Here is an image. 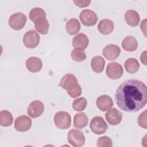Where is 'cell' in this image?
I'll return each mask as SVG.
<instances>
[{"instance_id":"8fae6325","label":"cell","mask_w":147,"mask_h":147,"mask_svg":"<svg viewBox=\"0 0 147 147\" xmlns=\"http://www.w3.org/2000/svg\"><path fill=\"white\" fill-rule=\"evenodd\" d=\"M44 110V105L40 100H34L31 102L27 109L28 115L32 118L40 117Z\"/></svg>"},{"instance_id":"d4e9b609","label":"cell","mask_w":147,"mask_h":147,"mask_svg":"<svg viewBox=\"0 0 147 147\" xmlns=\"http://www.w3.org/2000/svg\"><path fill=\"white\" fill-rule=\"evenodd\" d=\"M13 121V118L10 112L3 110L0 112V124L2 126H10Z\"/></svg>"},{"instance_id":"5b68a950","label":"cell","mask_w":147,"mask_h":147,"mask_svg":"<svg viewBox=\"0 0 147 147\" xmlns=\"http://www.w3.org/2000/svg\"><path fill=\"white\" fill-rule=\"evenodd\" d=\"M40 37L38 33L34 30L27 31L23 37V43L28 48H34L40 42Z\"/></svg>"},{"instance_id":"52a82bcc","label":"cell","mask_w":147,"mask_h":147,"mask_svg":"<svg viewBox=\"0 0 147 147\" xmlns=\"http://www.w3.org/2000/svg\"><path fill=\"white\" fill-rule=\"evenodd\" d=\"M79 18L83 25L87 26H92L98 21V16L92 10L85 9L82 10L79 15Z\"/></svg>"},{"instance_id":"e0dca14e","label":"cell","mask_w":147,"mask_h":147,"mask_svg":"<svg viewBox=\"0 0 147 147\" xmlns=\"http://www.w3.org/2000/svg\"><path fill=\"white\" fill-rule=\"evenodd\" d=\"M114 28V25L113 22L109 19L100 20L98 25V30L100 33L105 35L110 34L113 31Z\"/></svg>"},{"instance_id":"4dcf8cb0","label":"cell","mask_w":147,"mask_h":147,"mask_svg":"<svg viewBox=\"0 0 147 147\" xmlns=\"http://www.w3.org/2000/svg\"><path fill=\"white\" fill-rule=\"evenodd\" d=\"M67 93L71 98H76L82 94V88L78 84L72 90L67 91Z\"/></svg>"},{"instance_id":"9c48e42d","label":"cell","mask_w":147,"mask_h":147,"mask_svg":"<svg viewBox=\"0 0 147 147\" xmlns=\"http://www.w3.org/2000/svg\"><path fill=\"white\" fill-rule=\"evenodd\" d=\"M59 85L62 88L68 91L75 88L78 85V83L75 76L71 74H67L60 80Z\"/></svg>"},{"instance_id":"ffe728a7","label":"cell","mask_w":147,"mask_h":147,"mask_svg":"<svg viewBox=\"0 0 147 147\" xmlns=\"http://www.w3.org/2000/svg\"><path fill=\"white\" fill-rule=\"evenodd\" d=\"M88 122V118L84 113H79L75 115L74 117V126L78 129H82L86 127Z\"/></svg>"},{"instance_id":"7c38bea8","label":"cell","mask_w":147,"mask_h":147,"mask_svg":"<svg viewBox=\"0 0 147 147\" xmlns=\"http://www.w3.org/2000/svg\"><path fill=\"white\" fill-rule=\"evenodd\" d=\"M103 55L108 60H114L118 57L121 53L120 48L115 44H109L103 49Z\"/></svg>"},{"instance_id":"30bf717a","label":"cell","mask_w":147,"mask_h":147,"mask_svg":"<svg viewBox=\"0 0 147 147\" xmlns=\"http://www.w3.org/2000/svg\"><path fill=\"white\" fill-rule=\"evenodd\" d=\"M31 126L32 119L26 115L18 117L14 122V127L18 131H26L30 129Z\"/></svg>"},{"instance_id":"7a4b0ae2","label":"cell","mask_w":147,"mask_h":147,"mask_svg":"<svg viewBox=\"0 0 147 147\" xmlns=\"http://www.w3.org/2000/svg\"><path fill=\"white\" fill-rule=\"evenodd\" d=\"M54 123L60 129H67L71 126V117L66 111H58L54 116Z\"/></svg>"},{"instance_id":"5bb4252c","label":"cell","mask_w":147,"mask_h":147,"mask_svg":"<svg viewBox=\"0 0 147 147\" xmlns=\"http://www.w3.org/2000/svg\"><path fill=\"white\" fill-rule=\"evenodd\" d=\"M96 105L100 110L105 111L109 110L113 107V101L112 98L109 95H102L96 99Z\"/></svg>"},{"instance_id":"603a6c76","label":"cell","mask_w":147,"mask_h":147,"mask_svg":"<svg viewBox=\"0 0 147 147\" xmlns=\"http://www.w3.org/2000/svg\"><path fill=\"white\" fill-rule=\"evenodd\" d=\"M29 16L30 20L34 23H36L40 20L45 19L46 18V13L42 9L34 7L30 11Z\"/></svg>"},{"instance_id":"277c9868","label":"cell","mask_w":147,"mask_h":147,"mask_svg":"<svg viewBox=\"0 0 147 147\" xmlns=\"http://www.w3.org/2000/svg\"><path fill=\"white\" fill-rule=\"evenodd\" d=\"M107 127L106 122L102 117H94L90 123V128L91 131L96 134H103L107 130Z\"/></svg>"},{"instance_id":"83f0119b","label":"cell","mask_w":147,"mask_h":147,"mask_svg":"<svg viewBox=\"0 0 147 147\" xmlns=\"http://www.w3.org/2000/svg\"><path fill=\"white\" fill-rule=\"evenodd\" d=\"M71 56L74 61L77 62H81L86 59V53L83 50L74 49L71 53Z\"/></svg>"},{"instance_id":"f546056e","label":"cell","mask_w":147,"mask_h":147,"mask_svg":"<svg viewBox=\"0 0 147 147\" xmlns=\"http://www.w3.org/2000/svg\"><path fill=\"white\" fill-rule=\"evenodd\" d=\"M137 123L138 125L141 127L146 129V110L140 114L137 119Z\"/></svg>"},{"instance_id":"6da1fadb","label":"cell","mask_w":147,"mask_h":147,"mask_svg":"<svg viewBox=\"0 0 147 147\" xmlns=\"http://www.w3.org/2000/svg\"><path fill=\"white\" fill-rule=\"evenodd\" d=\"M114 98L116 104L122 110L137 112L146 104V86L137 79L126 80L118 87Z\"/></svg>"},{"instance_id":"1f68e13d","label":"cell","mask_w":147,"mask_h":147,"mask_svg":"<svg viewBox=\"0 0 147 147\" xmlns=\"http://www.w3.org/2000/svg\"><path fill=\"white\" fill-rule=\"evenodd\" d=\"M73 2L80 7H84L88 6L91 3V1H73Z\"/></svg>"},{"instance_id":"2e32d148","label":"cell","mask_w":147,"mask_h":147,"mask_svg":"<svg viewBox=\"0 0 147 147\" xmlns=\"http://www.w3.org/2000/svg\"><path fill=\"white\" fill-rule=\"evenodd\" d=\"M26 67L30 72H37L42 68V63L38 57H30L26 61Z\"/></svg>"},{"instance_id":"ba28073f","label":"cell","mask_w":147,"mask_h":147,"mask_svg":"<svg viewBox=\"0 0 147 147\" xmlns=\"http://www.w3.org/2000/svg\"><path fill=\"white\" fill-rule=\"evenodd\" d=\"M107 76L111 79L115 80L120 78L123 72L122 66L117 62L109 63L106 70Z\"/></svg>"},{"instance_id":"f1b7e54d","label":"cell","mask_w":147,"mask_h":147,"mask_svg":"<svg viewBox=\"0 0 147 147\" xmlns=\"http://www.w3.org/2000/svg\"><path fill=\"white\" fill-rule=\"evenodd\" d=\"M113 142L111 139L107 136L99 137L97 140L98 147H111Z\"/></svg>"},{"instance_id":"8992f818","label":"cell","mask_w":147,"mask_h":147,"mask_svg":"<svg viewBox=\"0 0 147 147\" xmlns=\"http://www.w3.org/2000/svg\"><path fill=\"white\" fill-rule=\"evenodd\" d=\"M26 16L20 12L12 14L9 20V25L11 28L16 30L22 29L26 21Z\"/></svg>"},{"instance_id":"d6a6232c","label":"cell","mask_w":147,"mask_h":147,"mask_svg":"<svg viewBox=\"0 0 147 147\" xmlns=\"http://www.w3.org/2000/svg\"><path fill=\"white\" fill-rule=\"evenodd\" d=\"M146 51H144L143 53H141V57H140V59H141V61L142 63H143L144 64V65H146Z\"/></svg>"},{"instance_id":"cb8c5ba5","label":"cell","mask_w":147,"mask_h":147,"mask_svg":"<svg viewBox=\"0 0 147 147\" xmlns=\"http://www.w3.org/2000/svg\"><path fill=\"white\" fill-rule=\"evenodd\" d=\"M126 71L130 74H135L140 68V64L135 58H129L127 59L124 64Z\"/></svg>"},{"instance_id":"3957f363","label":"cell","mask_w":147,"mask_h":147,"mask_svg":"<svg viewBox=\"0 0 147 147\" xmlns=\"http://www.w3.org/2000/svg\"><path fill=\"white\" fill-rule=\"evenodd\" d=\"M67 140L75 147L82 146L85 143V137L83 132L78 129H71L68 133Z\"/></svg>"},{"instance_id":"4316f807","label":"cell","mask_w":147,"mask_h":147,"mask_svg":"<svg viewBox=\"0 0 147 147\" xmlns=\"http://www.w3.org/2000/svg\"><path fill=\"white\" fill-rule=\"evenodd\" d=\"M87 105V101L86 98L81 97L75 99L72 102V108L76 111H82L84 110Z\"/></svg>"},{"instance_id":"4fadbf2b","label":"cell","mask_w":147,"mask_h":147,"mask_svg":"<svg viewBox=\"0 0 147 147\" xmlns=\"http://www.w3.org/2000/svg\"><path fill=\"white\" fill-rule=\"evenodd\" d=\"M107 121L111 125H118L122 119V114L116 108L110 109L105 114Z\"/></svg>"},{"instance_id":"7402d4cb","label":"cell","mask_w":147,"mask_h":147,"mask_svg":"<svg viewBox=\"0 0 147 147\" xmlns=\"http://www.w3.org/2000/svg\"><path fill=\"white\" fill-rule=\"evenodd\" d=\"M80 29V24L79 21L76 18H71L69 20L65 25V29L67 32L70 35H74L79 32Z\"/></svg>"},{"instance_id":"9a60e30c","label":"cell","mask_w":147,"mask_h":147,"mask_svg":"<svg viewBox=\"0 0 147 147\" xmlns=\"http://www.w3.org/2000/svg\"><path fill=\"white\" fill-rule=\"evenodd\" d=\"M88 44V38L83 33H79L72 39V46L75 49L84 50L87 48Z\"/></svg>"},{"instance_id":"44dd1931","label":"cell","mask_w":147,"mask_h":147,"mask_svg":"<svg viewBox=\"0 0 147 147\" xmlns=\"http://www.w3.org/2000/svg\"><path fill=\"white\" fill-rule=\"evenodd\" d=\"M105 65V60L100 56L94 57L91 61V67L96 73H100L103 71Z\"/></svg>"},{"instance_id":"484cf974","label":"cell","mask_w":147,"mask_h":147,"mask_svg":"<svg viewBox=\"0 0 147 147\" xmlns=\"http://www.w3.org/2000/svg\"><path fill=\"white\" fill-rule=\"evenodd\" d=\"M34 28L37 32L42 34H46L48 32L49 24L48 21L45 18L34 23Z\"/></svg>"},{"instance_id":"ac0fdd59","label":"cell","mask_w":147,"mask_h":147,"mask_svg":"<svg viewBox=\"0 0 147 147\" xmlns=\"http://www.w3.org/2000/svg\"><path fill=\"white\" fill-rule=\"evenodd\" d=\"M125 20L129 25L131 26H136L140 22V17L136 11L129 10L125 13Z\"/></svg>"},{"instance_id":"d6986e66","label":"cell","mask_w":147,"mask_h":147,"mask_svg":"<svg viewBox=\"0 0 147 147\" xmlns=\"http://www.w3.org/2000/svg\"><path fill=\"white\" fill-rule=\"evenodd\" d=\"M137 40L133 36H127L122 41V47L126 51L133 52L137 49Z\"/></svg>"}]
</instances>
